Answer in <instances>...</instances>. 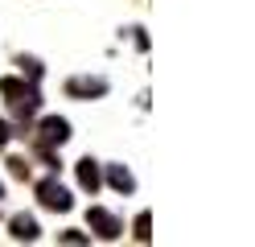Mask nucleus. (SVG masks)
Instances as JSON below:
<instances>
[{
  "instance_id": "obj_1",
  "label": "nucleus",
  "mask_w": 255,
  "mask_h": 247,
  "mask_svg": "<svg viewBox=\"0 0 255 247\" xmlns=\"http://www.w3.org/2000/svg\"><path fill=\"white\" fill-rule=\"evenodd\" d=\"M0 95L8 99V107L21 115H33L37 107H41V95H37V87L33 82H21V78H0Z\"/></svg>"
},
{
  "instance_id": "obj_2",
  "label": "nucleus",
  "mask_w": 255,
  "mask_h": 247,
  "mask_svg": "<svg viewBox=\"0 0 255 247\" xmlns=\"http://www.w3.org/2000/svg\"><path fill=\"white\" fill-rule=\"evenodd\" d=\"M66 140H70V124L62 120V115H45L41 128H37V148L41 153H54V144L62 148Z\"/></svg>"
},
{
  "instance_id": "obj_3",
  "label": "nucleus",
  "mask_w": 255,
  "mask_h": 247,
  "mask_svg": "<svg viewBox=\"0 0 255 247\" xmlns=\"http://www.w3.org/2000/svg\"><path fill=\"white\" fill-rule=\"evenodd\" d=\"M37 202L45 210H70V190L58 177H45V181H37Z\"/></svg>"
},
{
  "instance_id": "obj_4",
  "label": "nucleus",
  "mask_w": 255,
  "mask_h": 247,
  "mask_svg": "<svg viewBox=\"0 0 255 247\" xmlns=\"http://www.w3.org/2000/svg\"><path fill=\"white\" fill-rule=\"evenodd\" d=\"M87 223H91V231H95V235H99L103 243H111V239H120V219H116V214H111V210H103V206H91L87 210Z\"/></svg>"
},
{
  "instance_id": "obj_5",
  "label": "nucleus",
  "mask_w": 255,
  "mask_h": 247,
  "mask_svg": "<svg viewBox=\"0 0 255 247\" xmlns=\"http://www.w3.org/2000/svg\"><path fill=\"white\" fill-rule=\"evenodd\" d=\"M103 91H107L103 78H70L66 82V95H74V99H91V95H103Z\"/></svg>"
},
{
  "instance_id": "obj_6",
  "label": "nucleus",
  "mask_w": 255,
  "mask_h": 247,
  "mask_svg": "<svg viewBox=\"0 0 255 247\" xmlns=\"http://www.w3.org/2000/svg\"><path fill=\"white\" fill-rule=\"evenodd\" d=\"M12 231H8V235L12 239H21V243H33L37 235H41V231H37V219H29V214H12V223H8Z\"/></svg>"
},
{
  "instance_id": "obj_7",
  "label": "nucleus",
  "mask_w": 255,
  "mask_h": 247,
  "mask_svg": "<svg viewBox=\"0 0 255 247\" xmlns=\"http://www.w3.org/2000/svg\"><path fill=\"white\" fill-rule=\"evenodd\" d=\"M74 173H78V186H83V190H91V194L99 190V181H103V177H99V165H95L91 157H83V161H78V165H74Z\"/></svg>"
},
{
  "instance_id": "obj_8",
  "label": "nucleus",
  "mask_w": 255,
  "mask_h": 247,
  "mask_svg": "<svg viewBox=\"0 0 255 247\" xmlns=\"http://www.w3.org/2000/svg\"><path fill=\"white\" fill-rule=\"evenodd\" d=\"M107 181H111V186H116L120 194H132V190H136V177L128 173L124 165H107Z\"/></svg>"
},
{
  "instance_id": "obj_9",
  "label": "nucleus",
  "mask_w": 255,
  "mask_h": 247,
  "mask_svg": "<svg viewBox=\"0 0 255 247\" xmlns=\"http://www.w3.org/2000/svg\"><path fill=\"white\" fill-rule=\"evenodd\" d=\"M136 239H140V243H148V239H152V214H148V210L136 219Z\"/></svg>"
},
{
  "instance_id": "obj_10",
  "label": "nucleus",
  "mask_w": 255,
  "mask_h": 247,
  "mask_svg": "<svg viewBox=\"0 0 255 247\" xmlns=\"http://www.w3.org/2000/svg\"><path fill=\"white\" fill-rule=\"evenodd\" d=\"M8 173H12V177H29V165H25L21 157H12V161H8Z\"/></svg>"
},
{
  "instance_id": "obj_11",
  "label": "nucleus",
  "mask_w": 255,
  "mask_h": 247,
  "mask_svg": "<svg viewBox=\"0 0 255 247\" xmlns=\"http://www.w3.org/2000/svg\"><path fill=\"white\" fill-rule=\"evenodd\" d=\"M58 239H62V243H87V235H83V231H62Z\"/></svg>"
},
{
  "instance_id": "obj_12",
  "label": "nucleus",
  "mask_w": 255,
  "mask_h": 247,
  "mask_svg": "<svg viewBox=\"0 0 255 247\" xmlns=\"http://www.w3.org/2000/svg\"><path fill=\"white\" fill-rule=\"evenodd\" d=\"M8 136H12V132H8V124H4V120H0V148H4V144H8Z\"/></svg>"
},
{
  "instance_id": "obj_13",
  "label": "nucleus",
  "mask_w": 255,
  "mask_h": 247,
  "mask_svg": "<svg viewBox=\"0 0 255 247\" xmlns=\"http://www.w3.org/2000/svg\"><path fill=\"white\" fill-rule=\"evenodd\" d=\"M0 198H4V181H0Z\"/></svg>"
}]
</instances>
